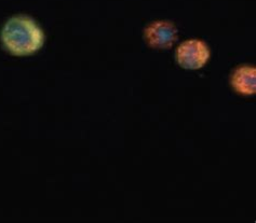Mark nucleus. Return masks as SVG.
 <instances>
[{
    "mask_svg": "<svg viewBox=\"0 0 256 223\" xmlns=\"http://www.w3.org/2000/svg\"><path fill=\"white\" fill-rule=\"evenodd\" d=\"M208 58H210V49L202 40H187L176 50V60L184 69H200L208 63Z\"/></svg>",
    "mask_w": 256,
    "mask_h": 223,
    "instance_id": "obj_2",
    "label": "nucleus"
},
{
    "mask_svg": "<svg viewBox=\"0 0 256 223\" xmlns=\"http://www.w3.org/2000/svg\"><path fill=\"white\" fill-rule=\"evenodd\" d=\"M2 41L6 50L13 55H30L42 48L44 33L30 16L16 15L4 24Z\"/></svg>",
    "mask_w": 256,
    "mask_h": 223,
    "instance_id": "obj_1",
    "label": "nucleus"
},
{
    "mask_svg": "<svg viewBox=\"0 0 256 223\" xmlns=\"http://www.w3.org/2000/svg\"><path fill=\"white\" fill-rule=\"evenodd\" d=\"M145 40L154 49H170L178 40V28L170 21H156L147 26Z\"/></svg>",
    "mask_w": 256,
    "mask_h": 223,
    "instance_id": "obj_3",
    "label": "nucleus"
},
{
    "mask_svg": "<svg viewBox=\"0 0 256 223\" xmlns=\"http://www.w3.org/2000/svg\"><path fill=\"white\" fill-rule=\"evenodd\" d=\"M232 85L242 95H253L256 92V69L244 65L236 69L232 76Z\"/></svg>",
    "mask_w": 256,
    "mask_h": 223,
    "instance_id": "obj_4",
    "label": "nucleus"
}]
</instances>
